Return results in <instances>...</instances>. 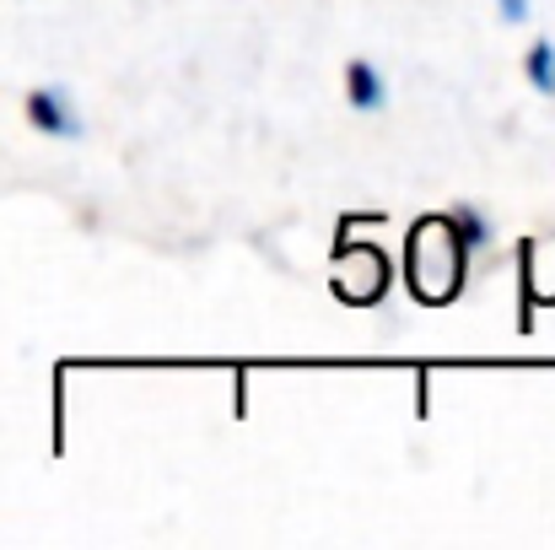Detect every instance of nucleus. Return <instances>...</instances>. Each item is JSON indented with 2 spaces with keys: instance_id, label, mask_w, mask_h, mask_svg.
Returning <instances> with one entry per match:
<instances>
[{
  "instance_id": "nucleus-2",
  "label": "nucleus",
  "mask_w": 555,
  "mask_h": 550,
  "mask_svg": "<svg viewBox=\"0 0 555 550\" xmlns=\"http://www.w3.org/2000/svg\"><path fill=\"white\" fill-rule=\"evenodd\" d=\"M346 98H351V108H362V114H372V108H383V103H388L383 76L372 71L367 60H351V65H346Z\"/></svg>"
},
{
  "instance_id": "nucleus-1",
  "label": "nucleus",
  "mask_w": 555,
  "mask_h": 550,
  "mask_svg": "<svg viewBox=\"0 0 555 550\" xmlns=\"http://www.w3.org/2000/svg\"><path fill=\"white\" fill-rule=\"evenodd\" d=\"M27 119H33L43 136H81L76 108H70V103H65V92H54V87H38V92L27 98Z\"/></svg>"
},
{
  "instance_id": "nucleus-3",
  "label": "nucleus",
  "mask_w": 555,
  "mask_h": 550,
  "mask_svg": "<svg viewBox=\"0 0 555 550\" xmlns=\"http://www.w3.org/2000/svg\"><path fill=\"white\" fill-rule=\"evenodd\" d=\"M524 71H529V81H534L540 92H555V43H551V38H540V43L529 49Z\"/></svg>"
},
{
  "instance_id": "nucleus-4",
  "label": "nucleus",
  "mask_w": 555,
  "mask_h": 550,
  "mask_svg": "<svg viewBox=\"0 0 555 550\" xmlns=\"http://www.w3.org/2000/svg\"><path fill=\"white\" fill-rule=\"evenodd\" d=\"M496 5H502L507 22H524V16H529V0H496Z\"/></svg>"
}]
</instances>
